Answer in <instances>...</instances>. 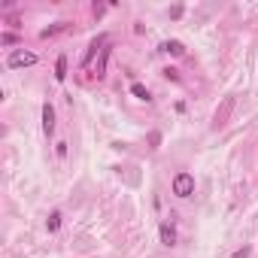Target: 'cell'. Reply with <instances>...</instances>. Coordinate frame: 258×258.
I'll use <instances>...</instances> for the list:
<instances>
[{
    "instance_id": "1",
    "label": "cell",
    "mask_w": 258,
    "mask_h": 258,
    "mask_svg": "<svg viewBox=\"0 0 258 258\" xmlns=\"http://www.w3.org/2000/svg\"><path fill=\"white\" fill-rule=\"evenodd\" d=\"M173 195L176 198H192L195 195V176L192 173H176L173 176Z\"/></svg>"
},
{
    "instance_id": "2",
    "label": "cell",
    "mask_w": 258,
    "mask_h": 258,
    "mask_svg": "<svg viewBox=\"0 0 258 258\" xmlns=\"http://www.w3.org/2000/svg\"><path fill=\"white\" fill-rule=\"evenodd\" d=\"M231 113H234V97H225L222 100V106L216 109V116H213V131H222L225 125H228V119H231Z\"/></svg>"
},
{
    "instance_id": "3",
    "label": "cell",
    "mask_w": 258,
    "mask_h": 258,
    "mask_svg": "<svg viewBox=\"0 0 258 258\" xmlns=\"http://www.w3.org/2000/svg\"><path fill=\"white\" fill-rule=\"evenodd\" d=\"M33 64H36V55H33V52H24V49L12 52V55L6 58V67H9V70H21V67H33Z\"/></svg>"
},
{
    "instance_id": "4",
    "label": "cell",
    "mask_w": 258,
    "mask_h": 258,
    "mask_svg": "<svg viewBox=\"0 0 258 258\" xmlns=\"http://www.w3.org/2000/svg\"><path fill=\"white\" fill-rule=\"evenodd\" d=\"M106 43H109V36H106V33L94 36V40L88 43V52H85V58H82V67H88V64L94 61V55H97V52H103V46H106Z\"/></svg>"
},
{
    "instance_id": "5",
    "label": "cell",
    "mask_w": 258,
    "mask_h": 258,
    "mask_svg": "<svg viewBox=\"0 0 258 258\" xmlns=\"http://www.w3.org/2000/svg\"><path fill=\"white\" fill-rule=\"evenodd\" d=\"M43 134L46 137L55 134V106L52 103H43Z\"/></svg>"
},
{
    "instance_id": "6",
    "label": "cell",
    "mask_w": 258,
    "mask_h": 258,
    "mask_svg": "<svg viewBox=\"0 0 258 258\" xmlns=\"http://www.w3.org/2000/svg\"><path fill=\"white\" fill-rule=\"evenodd\" d=\"M158 237H161V243H164V246H176V228H173L170 222H161Z\"/></svg>"
},
{
    "instance_id": "7",
    "label": "cell",
    "mask_w": 258,
    "mask_h": 258,
    "mask_svg": "<svg viewBox=\"0 0 258 258\" xmlns=\"http://www.w3.org/2000/svg\"><path fill=\"white\" fill-rule=\"evenodd\" d=\"M64 30H70V24H67V21H55L52 27H43V30H40V40H52V36H58V33H64Z\"/></svg>"
},
{
    "instance_id": "8",
    "label": "cell",
    "mask_w": 258,
    "mask_h": 258,
    "mask_svg": "<svg viewBox=\"0 0 258 258\" xmlns=\"http://www.w3.org/2000/svg\"><path fill=\"white\" fill-rule=\"evenodd\" d=\"M109 52H113V49H109V43H106V46H103V52H100V58H97V64H94L97 79H103V76H106V61H109Z\"/></svg>"
},
{
    "instance_id": "9",
    "label": "cell",
    "mask_w": 258,
    "mask_h": 258,
    "mask_svg": "<svg viewBox=\"0 0 258 258\" xmlns=\"http://www.w3.org/2000/svg\"><path fill=\"white\" fill-rule=\"evenodd\" d=\"M161 52H167V55L179 58V55H186V46H182L179 40H164V43H161Z\"/></svg>"
},
{
    "instance_id": "10",
    "label": "cell",
    "mask_w": 258,
    "mask_h": 258,
    "mask_svg": "<svg viewBox=\"0 0 258 258\" xmlns=\"http://www.w3.org/2000/svg\"><path fill=\"white\" fill-rule=\"evenodd\" d=\"M131 94H134L137 100H146V103H149V100H152V94H149V88H146L143 82H131Z\"/></svg>"
},
{
    "instance_id": "11",
    "label": "cell",
    "mask_w": 258,
    "mask_h": 258,
    "mask_svg": "<svg viewBox=\"0 0 258 258\" xmlns=\"http://www.w3.org/2000/svg\"><path fill=\"white\" fill-rule=\"evenodd\" d=\"M55 79L58 82L67 79V55H58V61H55Z\"/></svg>"
},
{
    "instance_id": "12",
    "label": "cell",
    "mask_w": 258,
    "mask_h": 258,
    "mask_svg": "<svg viewBox=\"0 0 258 258\" xmlns=\"http://www.w3.org/2000/svg\"><path fill=\"white\" fill-rule=\"evenodd\" d=\"M46 228H49V231H52V234H55V231H58V228H61V213H58V210H55V213H52V216H49V222H46Z\"/></svg>"
},
{
    "instance_id": "13",
    "label": "cell",
    "mask_w": 258,
    "mask_h": 258,
    "mask_svg": "<svg viewBox=\"0 0 258 258\" xmlns=\"http://www.w3.org/2000/svg\"><path fill=\"white\" fill-rule=\"evenodd\" d=\"M149 146H152V149H158V146H161V131H152L149 134Z\"/></svg>"
},
{
    "instance_id": "14",
    "label": "cell",
    "mask_w": 258,
    "mask_h": 258,
    "mask_svg": "<svg viewBox=\"0 0 258 258\" xmlns=\"http://www.w3.org/2000/svg\"><path fill=\"white\" fill-rule=\"evenodd\" d=\"M0 43H3V46H12V43H18V36H15V33H3V36H0Z\"/></svg>"
},
{
    "instance_id": "15",
    "label": "cell",
    "mask_w": 258,
    "mask_h": 258,
    "mask_svg": "<svg viewBox=\"0 0 258 258\" xmlns=\"http://www.w3.org/2000/svg\"><path fill=\"white\" fill-rule=\"evenodd\" d=\"M249 255H252V249H249V246H243V249L231 252V258H249Z\"/></svg>"
},
{
    "instance_id": "16",
    "label": "cell",
    "mask_w": 258,
    "mask_h": 258,
    "mask_svg": "<svg viewBox=\"0 0 258 258\" xmlns=\"http://www.w3.org/2000/svg\"><path fill=\"white\" fill-rule=\"evenodd\" d=\"M164 76H167V79H170V82H179V73H176V70H173V67H167V70H164Z\"/></svg>"
},
{
    "instance_id": "17",
    "label": "cell",
    "mask_w": 258,
    "mask_h": 258,
    "mask_svg": "<svg viewBox=\"0 0 258 258\" xmlns=\"http://www.w3.org/2000/svg\"><path fill=\"white\" fill-rule=\"evenodd\" d=\"M91 12H94V18H100V15L106 12V6H103V3H94V9H91Z\"/></svg>"
},
{
    "instance_id": "18",
    "label": "cell",
    "mask_w": 258,
    "mask_h": 258,
    "mask_svg": "<svg viewBox=\"0 0 258 258\" xmlns=\"http://www.w3.org/2000/svg\"><path fill=\"white\" fill-rule=\"evenodd\" d=\"M55 152H58V158H67V143H58Z\"/></svg>"
},
{
    "instance_id": "19",
    "label": "cell",
    "mask_w": 258,
    "mask_h": 258,
    "mask_svg": "<svg viewBox=\"0 0 258 258\" xmlns=\"http://www.w3.org/2000/svg\"><path fill=\"white\" fill-rule=\"evenodd\" d=\"M182 12H186L182 6H173V9H170V18H182Z\"/></svg>"
}]
</instances>
